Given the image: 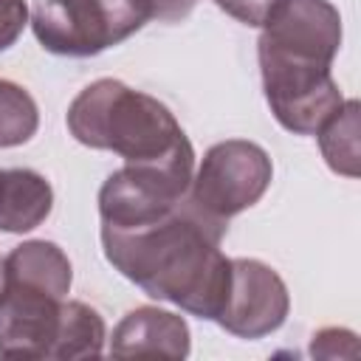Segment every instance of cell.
<instances>
[{
  "label": "cell",
  "mask_w": 361,
  "mask_h": 361,
  "mask_svg": "<svg viewBox=\"0 0 361 361\" xmlns=\"http://www.w3.org/2000/svg\"><path fill=\"white\" fill-rule=\"evenodd\" d=\"M0 290H3V259H0Z\"/></svg>",
  "instance_id": "cell-19"
},
{
  "label": "cell",
  "mask_w": 361,
  "mask_h": 361,
  "mask_svg": "<svg viewBox=\"0 0 361 361\" xmlns=\"http://www.w3.org/2000/svg\"><path fill=\"white\" fill-rule=\"evenodd\" d=\"M189 347H192L189 324L178 313L161 307L130 310L110 336V353L118 358H133V355L186 358Z\"/></svg>",
  "instance_id": "cell-8"
},
{
  "label": "cell",
  "mask_w": 361,
  "mask_h": 361,
  "mask_svg": "<svg viewBox=\"0 0 361 361\" xmlns=\"http://www.w3.org/2000/svg\"><path fill=\"white\" fill-rule=\"evenodd\" d=\"M223 220L186 195L172 212L135 228H102L107 262L147 296L217 322L231 282V259L220 251Z\"/></svg>",
  "instance_id": "cell-1"
},
{
  "label": "cell",
  "mask_w": 361,
  "mask_h": 361,
  "mask_svg": "<svg viewBox=\"0 0 361 361\" xmlns=\"http://www.w3.org/2000/svg\"><path fill=\"white\" fill-rule=\"evenodd\" d=\"M65 121L79 144L116 152L127 164H155L192 149V141L164 102L118 79H96L79 90Z\"/></svg>",
  "instance_id": "cell-2"
},
{
  "label": "cell",
  "mask_w": 361,
  "mask_h": 361,
  "mask_svg": "<svg viewBox=\"0 0 361 361\" xmlns=\"http://www.w3.org/2000/svg\"><path fill=\"white\" fill-rule=\"evenodd\" d=\"M3 192H6V169H0V209H3Z\"/></svg>",
  "instance_id": "cell-18"
},
{
  "label": "cell",
  "mask_w": 361,
  "mask_h": 361,
  "mask_svg": "<svg viewBox=\"0 0 361 361\" xmlns=\"http://www.w3.org/2000/svg\"><path fill=\"white\" fill-rule=\"evenodd\" d=\"M3 279L42 288L59 299H68L73 271L68 254L51 240H28L3 259Z\"/></svg>",
  "instance_id": "cell-9"
},
{
  "label": "cell",
  "mask_w": 361,
  "mask_h": 361,
  "mask_svg": "<svg viewBox=\"0 0 361 361\" xmlns=\"http://www.w3.org/2000/svg\"><path fill=\"white\" fill-rule=\"evenodd\" d=\"M290 310L282 276L259 259H231V282L217 324L237 338H262L279 330Z\"/></svg>",
  "instance_id": "cell-6"
},
{
  "label": "cell",
  "mask_w": 361,
  "mask_h": 361,
  "mask_svg": "<svg viewBox=\"0 0 361 361\" xmlns=\"http://www.w3.org/2000/svg\"><path fill=\"white\" fill-rule=\"evenodd\" d=\"M45 3H48V0H45Z\"/></svg>",
  "instance_id": "cell-20"
},
{
  "label": "cell",
  "mask_w": 361,
  "mask_h": 361,
  "mask_svg": "<svg viewBox=\"0 0 361 361\" xmlns=\"http://www.w3.org/2000/svg\"><path fill=\"white\" fill-rule=\"evenodd\" d=\"M220 11H226L228 17L240 20L243 25L251 28H262L279 8L285 0H214Z\"/></svg>",
  "instance_id": "cell-15"
},
{
  "label": "cell",
  "mask_w": 361,
  "mask_h": 361,
  "mask_svg": "<svg viewBox=\"0 0 361 361\" xmlns=\"http://www.w3.org/2000/svg\"><path fill=\"white\" fill-rule=\"evenodd\" d=\"M152 20L149 0H39L34 37L56 56H96Z\"/></svg>",
  "instance_id": "cell-3"
},
{
  "label": "cell",
  "mask_w": 361,
  "mask_h": 361,
  "mask_svg": "<svg viewBox=\"0 0 361 361\" xmlns=\"http://www.w3.org/2000/svg\"><path fill=\"white\" fill-rule=\"evenodd\" d=\"M104 338H107V330H104V319L99 316V310H93L85 302L65 299L62 324H59V336H56L51 358H59V361L99 358L104 350Z\"/></svg>",
  "instance_id": "cell-11"
},
{
  "label": "cell",
  "mask_w": 361,
  "mask_h": 361,
  "mask_svg": "<svg viewBox=\"0 0 361 361\" xmlns=\"http://www.w3.org/2000/svg\"><path fill=\"white\" fill-rule=\"evenodd\" d=\"M28 23L25 0H0V51L11 48Z\"/></svg>",
  "instance_id": "cell-16"
},
{
  "label": "cell",
  "mask_w": 361,
  "mask_h": 361,
  "mask_svg": "<svg viewBox=\"0 0 361 361\" xmlns=\"http://www.w3.org/2000/svg\"><path fill=\"white\" fill-rule=\"evenodd\" d=\"M54 209L51 183L34 169H6V192L0 209V231L25 234L45 223Z\"/></svg>",
  "instance_id": "cell-10"
},
{
  "label": "cell",
  "mask_w": 361,
  "mask_h": 361,
  "mask_svg": "<svg viewBox=\"0 0 361 361\" xmlns=\"http://www.w3.org/2000/svg\"><path fill=\"white\" fill-rule=\"evenodd\" d=\"M65 299L23 285L14 279H3L0 290V355L3 358H51L59 324H62Z\"/></svg>",
  "instance_id": "cell-7"
},
{
  "label": "cell",
  "mask_w": 361,
  "mask_h": 361,
  "mask_svg": "<svg viewBox=\"0 0 361 361\" xmlns=\"http://www.w3.org/2000/svg\"><path fill=\"white\" fill-rule=\"evenodd\" d=\"M313 358H355L358 355V338L353 330L344 327H324L310 341Z\"/></svg>",
  "instance_id": "cell-14"
},
{
  "label": "cell",
  "mask_w": 361,
  "mask_h": 361,
  "mask_svg": "<svg viewBox=\"0 0 361 361\" xmlns=\"http://www.w3.org/2000/svg\"><path fill=\"white\" fill-rule=\"evenodd\" d=\"M262 90L274 118L296 135H316L344 104L330 62L257 45Z\"/></svg>",
  "instance_id": "cell-4"
},
{
  "label": "cell",
  "mask_w": 361,
  "mask_h": 361,
  "mask_svg": "<svg viewBox=\"0 0 361 361\" xmlns=\"http://www.w3.org/2000/svg\"><path fill=\"white\" fill-rule=\"evenodd\" d=\"M39 127V110L31 93L8 79H0V149L31 141Z\"/></svg>",
  "instance_id": "cell-13"
},
{
  "label": "cell",
  "mask_w": 361,
  "mask_h": 361,
  "mask_svg": "<svg viewBox=\"0 0 361 361\" xmlns=\"http://www.w3.org/2000/svg\"><path fill=\"white\" fill-rule=\"evenodd\" d=\"M149 3H152V20L161 23H178L197 6V0H149Z\"/></svg>",
  "instance_id": "cell-17"
},
{
  "label": "cell",
  "mask_w": 361,
  "mask_h": 361,
  "mask_svg": "<svg viewBox=\"0 0 361 361\" xmlns=\"http://www.w3.org/2000/svg\"><path fill=\"white\" fill-rule=\"evenodd\" d=\"M274 178V164L268 152L243 138H228L203 155L197 172L192 175L189 197L206 214L228 223L234 214L259 203Z\"/></svg>",
  "instance_id": "cell-5"
},
{
  "label": "cell",
  "mask_w": 361,
  "mask_h": 361,
  "mask_svg": "<svg viewBox=\"0 0 361 361\" xmlns=\"http://www.w3.org/2000/svg\"><path fill=\"white\" fill-rule=\"evenodd\" d=\"M358 110H361V104L355 99H347L341 104V110L316 133L319 135V149H322L327 166L336 175H344V178H358V161H361Z\"/></svg>",
  "instance_id": "cell-12"
}]
</instances>
